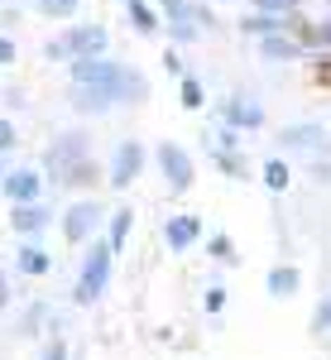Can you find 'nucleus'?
<instances>
[{
  "label": "nucleus",
  "instance_id": "5",
  "mask_svg": "<svg viewBox=\"0 0 331 360\" xmlns=\"http://www.w3.org/2000/svg\"><path fill=\"white\" fill-rule=\"evenodd\" d=\"M63 49H67V58H86V53H101V49H106V29H101V25L72 29V34L63 39Z\"/></svg>",
  "mask_w": 331,
  "mask_h": 360
},
{
  "label": "nucleus",
  "instance_id": "14",
  "mask_svg": "<svg viewBox=\"0 0 331 360\" xmlns=\"http://www.w3.org/2000/svg\"><path fill=\"white\" fill-rule=\"evenodd\" d=\"M293 53H298V44H293V39H274V34L264 39V58H293Z\"/></svg>",
  "mask_w": 331,
  "mask_h": 360
},
{
  "label": "nucleus",
  "instance_id": "12",
  "mask_svg": "<svg viewBox=\"0 0 331 360\" xmlns=\"http://www.w3.org/2000/svg\"><path fill=\"white\" fill-rule=\"evenodd\" d=\"M130 20H135V29L139 34H154V10H149V5H144V0H130Z\"/></svg>",
  "mask_w": 331,
  "mask_h": 360
},
{
  "label": "nucleus",
  "instance_id": "8",
  "mask_svg": "<svg viewBox=\"0 0 331 360\" xmlns=\"http://www.w3.org/2000/svg\"><path fill=\"white\" fill-rule=\"evenodd\" d=\"M39 188H44L39 173H5V193H10V202H34Z\"/></svg>",
  "mask_w": 331,
  "mask_h": 360
},
{
  "label": "nucleus",
  "instance_id": "26",
  "mask_svg": "<svg viewBox=\"0 0 331 360\" xmlns=\"http://www.w3.org/2000/svg\"><path fill=\"white\" fill-rule=\"evenodd\" d=\"M288 5H293V0H259V10H264V15H269V10H288Z\"/></svg>",
  "mask_w": 331,
  "mask_h": 360
},
{
  "label": "nucleus",
  "instance_id": "18",
  "mask_svg": "<svg viewBox=\"0 0 331 360\" xmlns=\"http://www.w3.org/2000/svg\"><path fill=\"white\" fill-rule=\"evenodd\" d=\"M278 25H283V20H274V15H249V20H245L249 34H274Z\"/></svg>",
  "mask_w": 331,
  "mask_h": 360
},
{
  "label": "nucleus",
  "instance_id": "9",
  "mask_svg": "<svg viewBox=\"0 0 331 360\" xmlns=\"http://www.w3.org/2000/svg\"><path fill=\"white\" fill-rule=\"evenodd\" d=\"M197 231H202L197 217H173V221L164 226V236H168V245H173V250H188L197 240Z\"/></svg>",
  "mask_w": 331,
  "mask_h": 360
},
{
  "label": "nucleus",
  "instance_id": "25",
  "mask_svg": "<svg viewBox=\"0 0 331 360\" xmlns=\"http://www.w3.org/2000/svg\"><path fill=\"white\" fill-rule=\"evenodd\" d=\"M212 255H221V259H231V240H226V236H216V240H212Z\"/></svg>",
  "mask_w": 331,
  "mask_h": 360
},
{
  "label": "nucleus",
  "instance_id": "23",
  "mask_svg": "<svg viewBox=\"0 0 331 360\" xmlns=\"http://www.w3.org/2000/svg\"><path fill=\"white\" fill-rule=\"evenodd\" d=\"M5 63H15V44H10V39L0 34V68H5Z\"/></svg>",
  "mask_w": 331,
  "mask_h": 360
},
{
  "label": "nucleus",
  "instance_id": "30",
  "mask_svg": "<svg viewBox=\"0 0 331 360\" xmlns=\"http://www.w3.org/2000/svg\"><path fill=\"white\" fill-rule=\"evenodd\" d=\"M0 178H5V173H0Z\"/></svg>",
  "mask_w": 331,
  "mask_h": 360
},
{
  "label": "nucleus",
  "instance_id": "10",
  "mask_svg": "<svg viewBox=\"0 0 331 360\" xmlns=\"http://www.w3.org/2000/svg\"><path fill=\"white\" fill-rule=\"evenodd\" d=\"M44 212L34 207V202H15V231H25V236H34V231H44Z\"/></svg>",
  "mask_w": 331,
  "mask_h": 360
},
{
  "label": "nucleus",
  "instance_id": "4",
  "mask_svg": "<svg viewBox=\"0 0 331 360\" xmlns=\"http://www.w3.org/2000/svg\"><path fill=\"white\" fill-rule=\"evenodd\" d=\"M139 164H144V149H139L135 139H125V144L115 149V164H110V183H115V188H125V183H130V178L139 173Z\"/></svg>",
  "mask_w": 331,
  "mask_h": 360
},
{
  "label": "nucleus",
  "instance_id": "22",
  "mask_svg": "<svg viewBox=\"0 0 331 360\" xmlns=\"http://www.w3.org/2000/svg\"><path fill=\"white\" fill-rule=\"evenodd\" d=\"M10 144H15V125H10V120H0V154H5Z\"/></svg>",
  "mask_w": 331,
  "mask_h": 360
},
{
  "label": "nucleus",
  "instance_id": "16",
  "mask_svg": "<svg viewBox=\"0 0 331 360\" xmlns=\"http://www.w3.org/2000/svg\"><path fill=\"white\" fill-rule=\"evenodd\" d=\"M264 183H269L274 193H283V188H288V168L278 164V159H274V164H264Z\"/></svg>",
  "mask_w": 331,
  "mask_h": 360
},
{
  "label": "nucleus",
  "instance_id": "11",
  "mask_svg": "<svg viewBox=\"0 0 331 360\" xmlns=\"http://www.w3.org/2000/svg\"><path fill=\"white\" fill-rule=\"evenodd\" d=\"M20 269H25V274H44V269H48V255L39 245H25L20 250Z\"/></svg>",
  "mask_w": 331,
  "mask_h": 360
},
{
  "label": "nucleus",
  "instance_id": "19",
  "mask_svg": "<svg viewBox=\"0 0 331 360\" xmlns=\"http://www.w3.org/2000/svg\"><path fill=\"white\" fill-rule=\"evenodd\" d=\"M312 139H317L312 125H293V130H283V144H312Z\"/></svg>",
  "mask_w": 331,
  "mask_h": 360
},
{
  "label": "nucleus",
  "instance_id": "27",
  "mask_svg": "<svg viewBox=\"0 0 331 360\" xmlns=\"http://www.w3.org/2000/svg\"><path fill=\"white\" fill-rule=\"evenodd\" d=\"M44 360H67V351H63V346L53 341V346H48V356H44Z\"/></svg>",
  "mask_w": 331,
  "mask_h": 360
},
{
  "label": "nucleus",
  "instance_id": "15",
  "mask_svg": "<svg viewBox=\"0 0 331 360\" xmlns=\"http://www.w3.org/2000/svg\"><path fill=\"white\" fill-rule=\"evenodd\" d=\"M231 120H235V125H259L264 111H259V106H245V101H235V106H231Z\"/></svg>",
  "mask_w": 331,
  "mask_h": 360
},
{
  "label": "nucleus",
  "instance_id": "3",
  "mask_svg": "<svg viewBox=\"0 0 331 360\" xmlns=\"http://www.w3.org/2000/svg\"><path fill=\"white\" fill-rule=\"evenodd\" d=\"M159 164H164V178H168L173 193H183V188L193 183V159H188L178 144H164V149H159Z\"/></svg>",
  "mask_w": 331,
  "mask_h": 360
},
{
  "label": "nucleus",
  "instance_id": "29",
  "mask_svg": "<svg viewBox=\"0 0 331 360\" xmlns=\"http://www.w3.org/2000/svg\"><path fill=\"white\" fill-rule=\"evenodd\" d=\"M322 82H331V63H327V68H322Z\"/></svg>",
  "mask_w": 331,
  "mask_h": 360
},
{
  "label": "nucleus",
  "instance_id": "17",
  "mask_svg": "<svg viewBox=\"0 0 331 360\" xmlns=\"http://www.w3.org/2000/svg\"><path fill=\"white\" fill-rule=\"evenodd\" d=\"M125 236H130V212H115V226H110V250L125 245Z\"/></svg>",
  "mask_w": 331,
  "mask_h": 360
},
{
  "label": "nucleus",
  "instance_id": "6",
  "mask_svg": "<svg viewBox=\"0 0 331 360\" xmlns=\"http://www.w3.org/2000/svg\"><path fill=\"white\" fill-rule=\"evenodd\" d=\"M96 202H77L72 212H67V221H63V231H67V240H86V231L96 226Z\"/></svg>",
  "mask_w": 331,
  "mask_h": 360
},
{
  "label": "nucleus",
  "instance_id": "20",
  "mask_svg": "<svg viewBox=\"0 0 331 360\" xmlns=\"http://www.w3.org/2000/svg\"><path fill=\"white\" fill-rule=\"evenodd\" d=\"M183 106H202V86H197V77H183Z\"/></svg>",
  "mask_w": 331,
  "mask_h": 360
},
{
  "label": "nucleus",
  "instance_id": "28",
  "mask_svg": "<svg viewBox=\"0 0 331 360\" xmlns=\"http://www.w3.org/2000/svg\"><path fill=\"white\" fill-rule=\"evenodd\" d=\"M5 303H10V293H5V278H0V307H5Z\"/></svg>",
  "mask_w": 331,
  "mask_h": 360
},
{
  "label": "nucleus",
  "instance_id": "24",
  "mask_svg": "<svg viewBox=\"0 0 331 360\" xmlns=\"http://www.w3.org/2000/svg\"><path fill=\"white\" fill-rule=\"evenodd\" d=\"M327 327H331V303H322L317 307V332H327Z\"/></svg>",
  "mask_w": 331,
  "mask_h": 360
},
{
  "label": "nucleus",
  "instance_id": "13",
  "mask_svg": "<svg viewBox=\"0 0 331 360\" xmlns=\"http://www.w3.org/2000/svg\"><path fill=\"white\" fill-rule=\"evenodd\" d=\"M293 288H298V274H293V269H274V274H269V293H278V298H288Z\"/></svg>",
  "mask_w": 331,
  "mask_h": 360
},
{
  "label": "nucleus",
  "instance_id": "21",
  "mask_svg": "<svg viewBox=\"0 0 331 360\" xmlns=\"http://www.w3.org/2000/svg\"><path fill=\"white\" fill-rule=\"evenodd\" d=\"M39 5H44L48 15H58V20H67V15L77 10V0H39Z\"/></svg>",
  "mask_w": 331,
  "mask_h": 360
},
{
  "label": "nucleus",
  "instance_id": "1",
  "mask_svg": "<svg viewBox=\"0 0 331 360\" xmlns=\"http://www.w3.org/2000/svg\"><path fill=\"white\" fill-rule=\"evenodd\" d=\"M48 168H53L58 183H91L96 178V168H91V159H86V139L82 135H63L48 149Z\"/></svg>",
  "mask_w": 331,
  "mask_h": 360
},
{
  "label": "nucleus",
  "instance_id": "7",
  "mask_svg": "<svg viewBox=\"0 0 331 360\" xmlns=\"http://www.w3.org/2000/svg\"><path fill=\"white\" fill-rule=\"evenodd\" d=\"M110 101H115V96H110L106 86H86V82H77V91H72V106H77L82 115H96V111H106Z\"/></svg>",
  "mask_w": 331,
  "mask_h": 360
},
{
  "label": "nucleus",
  "instance_id": "2",
  "mask_svg": "<svg viewBox=\"0 0 331 360\" xmlns=\"http://www.w3.org/2000/svg\"><path fill=\"white\" fill-rule=\"evenodd\" d=\"M110 245H91V259H86L82 269V283H77V303H91L101 288H106V274H110Z\"/></svg>",
  "mask_w": 331,
  "mask_h": 360
}]
</instances>
